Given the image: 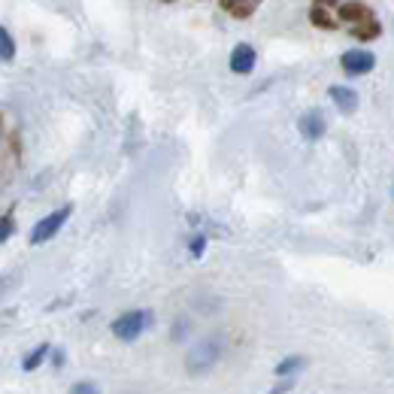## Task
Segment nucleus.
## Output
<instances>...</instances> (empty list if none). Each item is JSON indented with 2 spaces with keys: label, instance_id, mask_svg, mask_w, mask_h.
<instances>
[{
  "label": "nucleus",
  "instance_id": "f03ea898",
  "mask_svg": "<svg viewBox=\"0 0 394 394\" xmlns=\"http://www.w3.org/2000/svg\"><path fill=\"white\" fill-rule=\"evenodd\" d=\"M70 212H73V207H61V209H55L52 216L40 219L37 224H33V231H31V243H46V240H52V236L61 231V224L70 219Z\"/></svg>",
  "mask_w": 394,
  "mask_h": 394
},
{
  "label": "nucleus",
  "instance_id": "6e6552de",
  "mask_svg": "<svg viewBox=\"0 0 394 394\" xmlns=\"http://www.w3.org/2000/svg\"><path fill=\"white\" fill-rule=\"evenodd\" d=\"M303 364H307V361H303L300 355H295V358H285V361L276 367V373H279V376H291V373H297V370H300Z\"/></svg>",
  "mask_w": 394,
  "mask_h": 394
},
{
  "label": "nucleus",
  "instance_id": "0eeeda50",
  "mask_svg": "<svg viewBox=\"0 0 394 394\" xmlns=\"http://www.w3.org/2000/svg\"><path fill=\"white\" fill-rule=\"evenodd\" d=\"M331 100L340 106V112H352L358 106L355 92H352V88H343V85H331Z\"/></svg>",
  "mask_w": 394,
  "mask_h": 394
},
{
  "label": "nucleus",
  "instance_id": "7ed1b4c3",
  "mask_svg": "<svg viewBox=\"0 0 394 394\" xmlns=\"http://www.w3.org/2000/svg\"><path fill=\"white\" fill-rule=\"evenodd\" d=\"M146 322H149L146 312H125L112 322V334H116L119 340H137V336L143 334V328H146Z\"/></svg>",
  "mask_w": 394,
  "mask_h": 394
},
{
  "label": "nucleus",
  "instance_id": "ddd939ff",
  "mask_svg": "<svg viewBox=\"0 0 394 394\" xmlns=\"http://www.w3.org/2000/svg\"><path fill=\"white\" fill-rule=\"evenodd\" d=\"M9 234H13V219H6V216H4V219H0V243H4Z\"/></svg>",
  "mask_w": 394,
  "mask_h": 394
},
{
  "label": "nucleus",
  "instance_id": "1a4fd4ad",
  "mask_svg": "<svg viewBox=\"0 0 394 394\" xmlns=\"http://www.w3.org/2000/svg\"><path fill=\"white\" fill-rule=\"evenodd\" d=\"M13 55H16V43L9 40L6 28H0V61H9Z\"/></svg>",
  "mask_w": 394,
  "mask_h": 394
},
{
  "label": "nucleus",
  "instance_id": "f257e3e1",
  "mask_svg": "<svg viewBox=\"0 0 394 394\" xmlns=\"http://www.w3.org/2000/svg\"><path fill=\"white\" fill-rule=\"evenodd\" d=\"M221 358V336H207L197 346H191V352L185 355V370L191 376H204Z\"/></svg>",
  "mask_w": 394,
  "mask_h": 394
},
{
  "label": "nucleus",
  "instance_id": "20e7f679",
  "mask_svg": "<svg viewBox=\"0 0 394 394\" xmlns=\"http://www.w3.org/2000/svg\"><path fill=\"white\" fill-rule=\"evenodd\" d=\"M340 64H343V70H346L349 76H364V73L373 70L376 58H373V52H367V49H352V52L343 55Z\"/></svg>",
  "mask_w": 394,
  "mask_h": 394
},
{
  "label": "nucleus",
  "instance_id": "9d476101",
  "mask_svg": "<svg viewBox=\"0 0 394 394\" xmlns=\"http://www.w3.org/2000/svg\"><path fill=\"white\" fill-rule=\"evenodd\" d=\"M340 16L349 21H358V18H367V9L361 4H343L340 6Z\"/></svg>",
  "mask_w": 394,
  "mask_h": 394
},
{
  "label": "nucleus",
  "instance_id": "dca6fc26",
  "mask_svg": "<svg viewBox=\"0 0 394 394\" xmlns=\"http://www.w3.org/2000/svg\"><path fill=\"white\" fill-rule=\"evenodd\" d=\"M73 391H94V385H85L82 382V385H73Z\"/></svg>",
  "mask_w": 394,
  "mask_h": 394
},
{
  "label": "nucleus",
  "instance_id": "9b49d317",
  "mask_svg": "<svg viewBox=\"0 0 394 394\" xmlns=\"http://www.w3.org/2000/svg\"><path fill=\"white\" fill-rule=\"evenodd\" d=\"M46 352H49V346H40V349H33V352L25 358V364H21V367H25V370H33L37 364H43V358H46Z\"/></svg>",
  "mask_w": 394,
  "mask_h": 394
},
{
  "label": "nucleus",
  "instance_id": "2eb2a0df",
  "mask_svg": "<svg viewBox=\"0 0 394 394\" xmlns=\"http://www.w3.org/2000/svg\"><path fill=\"white\" fill-rule=\"evenodd\" d=\"M376 33H379V25H370V28L358 31V37H376Z\"/></svg>",
  "mask_w": 394,
  "mask_h": 394
},
{
  "label": "nucleus",
  "instance_id": "4468645a",
  "mask_svg": "<svg viewBox=\"0 0 394 394\" xmlns=\"http://www.w3.org/2000/svg\"><path fill=\"white\" fill-rule=\"evenodd\" d=\"M312 21H315V25H319V28H328V25H331V21L324 18V13H319V9H315V13H312Z\"/></svg>",
  "mask_w": 394,
  "mask_h": 394
},
{
  "label": "nucleus",
  "instance_id": "39448f33",
  "mask_svg": "<svg viewBox=\"0 0 394 394\" xmlns=\"http://www.w3.org/2000/svg\"><path fill=\"white\" fill-rule=\"evenodd\" d=\"M252 64H255V49L252 46H236L234 52H231V70H236V73H249L252 70Z\"/></svg>",
  "mask_w": 394,
  "mask_h": 394
},
{
  "label": "nucleus",
  "instance_id": "423d86ee",
  "mask_svg": "<svg viewBox=\"0 0 394 394\" xmlns=\"http://www.w3.org/2000/svg\"><path fill=\"white\" fill-rule=\"evenodd\" d=\"M300 131H303V137L319 140L322 133H324V119H322V112H319V109H310L307 116L300 119Z\"/></svg>",
  "mask_w": 394,
  "mask_h": 394
},
{
  "label": "nucleus",
  "instance_id": "f8f14e48",
  "mask_svg": "<svg viewBox=\"0 0 394 394\" xmlns=\"http://www.w3.org/2000/svg\"><path fill=\"white\" fill-rule=\"evenodd\" d=\"M204 246H207V236H204V234L195 236V240H191V255L200 258V255H204Z\"/></svg>",
  "mask_w": 394,
  "mask_h": 394
}]
</instances>
